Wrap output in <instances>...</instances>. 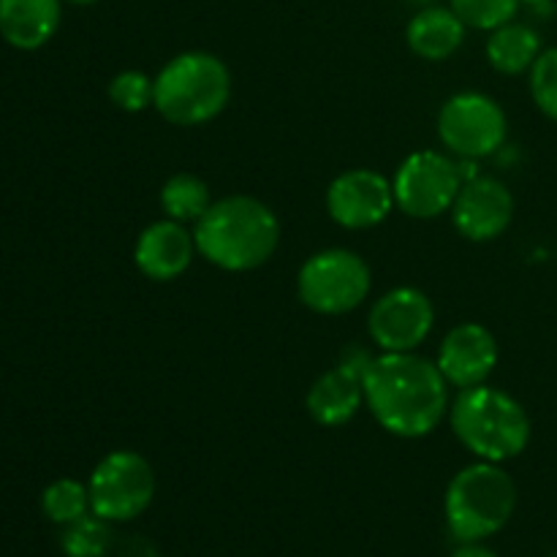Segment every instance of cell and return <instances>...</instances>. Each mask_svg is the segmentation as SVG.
Instances as JSON below:
<instances>
[{
    "instance_id": "6da1fadb",
    "label": "cell",
    "mask_w": 557,
    "mask_h": 557,
    "mask_svg": "<svg viewBox=\"0 0 557 557\" xmlns=\"http://www.w3.org/2000/svg\"><path fill=\"white\" fill-rule=\"evenodd\" d=\"M362 386L373 419L397 438H424L451 406L438 364L413 351L370 357Z\"/></svg>"
},
{
    "instance_id": "7a4b0ae2",
    "label": "cell",
    "mask_w": 557,
    "mask_h": 557,
    "mask_svg": "<svg viewBox=\"0 0 557 557\" xmlns=\"http://www.w3.org/2000/svg\"><path fill=\"white\" fill-rule=\"evenodd\" d=\"M194 239L199 256L218 270L250 272L275 256L281 223L264 201L237 194L212 201L196 221Z\"/></svg>"
},
{
    "instance_id": "3957f363",
    "label": "cell",
    "mask_w": 557,
    "mask_h": 557,
    "mask_svg": "<svg viewBox=\"0 0 557 557\" xmlns=\"http://www.w3.org/2000/svg\"><path fill=\"white\" fill-rule=\"evenodd\" d=\"M449 422L457 441L484 462L515 460L531 444V417L520 400L487 384L457 392Z\"/></svg>"
},
{
    "instance_id": "277c9868",
    "label": "cell",
    "mask_w": 557,
    "mask_h": 557,
    "mask_svg": "<svg viewBox=\"0 0 557 557\" xmlns=\"http://www.w3.org/2000/svg\"><path fill=\"white\" fill-rule=\"evenodd\" d=\"M152 82V107L172 125L210 123L232 98V74L226 63L210 52L177 54Z\"/></svg>"
},
{
    "instance_id": "5b68a950",
    "label": "cell",
    "mask_w": 557,
    "mask_h": 557,
    "mask_svg": "<svg viewBox=\"0 0 557 557\" xmlns=\"http://www.w3.org/2000/svg\"><path fill=\"white\" fill-rule=\"evenodd\" d=\"M517 509V484L500 462H473L449 482L444 515L460 544L484 542L504 531Z\"/></svg>"
},
{
    "instance_id": "8992f818",
    "label": "cell",
    "mask_w": 557,
    "mask_h": 557,
    "mask_svg": "<svg viewBox=\"0 0 557 557\" xmlns=\"http://www.w3.org/2000/svg\"><path fill=\"white\" fill-rule=\"evenodd\" d=\"M297 294L319 315L351 313L370 294L368 261L346 248L319 250L299 270Z\"/></svg>"
},
{
    "instance_id": "52a82bcc",
    "label": "cell",
    "mask_w": 557,
    "mask_h": 557,
    "mask_svg": "<svg viewBox=\"0 0 557 557\" xmlns=\"http://www.w3.org/2000/svg\"><path fill=\"white\" fill-rule=\"evenodd\" d=\"M90 511L107 522H128L145 515L156 495V473L139 451L117 449L90 473Z\"/></svg>"
},
{
    "instance_id": "ba28073f",
    "label": "cell",
    "mask_w": 557,
    "mask_h": 557,
    "mask_svg": "<svg viewBox=\"0 0 557 557\" xmlns=\"http://www.w3.org/2000/svg\"><path fill=\"white\" fill-rule=\"evenodd\" d=\"M462 188L460 166L449 156L435 150L411 152L397 166L392 190H395V207L406 215L430 221L444 212H451L457 194Z\"/></svg>"
},
{
    "instance_id": "9c48e42d",
    "label": "cell",
    "mask_w": 557,
    "mask_h": 557,
    "mask_svg": "<svg viewBox=\"0 0 557 557\" xmlns=\"http://www.w3.org/2000/svg\"><path fill=\"white\" fill-rule=\"evenodd\" d=\"M509 123L495 98L484 92H457L441 107L438 136L460 158H487L504 147Z\"/></svg>"
},
{
    "instance_id": "30bf717a",
    "label": "cell",
    "mask_w": 557,
    "mask_h": 557,
    "mask_svg": "<svg viewBox=\"0 0 557 557\" xmlns=\"http://www.w3.org/2000/svg\"><path fill=\"white\" fill-rule=\"evenodd\" d=\"M435 324V308L419 288L400 286L375 299L368 315L370 341L386 354L417 351L430 337Z\"/></svg>"
},
{
    "instance_id": "8fae6325",
    "label": "cell",
    "mask_w": 557,
    "mask_h": 557,
    "mask_svg": "<svg viewBox=\"0 0 557 557\" xmlns=\"http://www.w3.org/2000/svg\"><path fill=\"white\" fill-rule=\"evenodd\" d=\"M395 207L392 183L375 169H351L332 180L326 190V212L343 228H373Z\"/></svg>"
},
{
    "instance_id": "7c38bea8",
    "label": "cell",
    "mask_w": 557,
    "mask_h": 557,
    "mask_svg": "<svg viewBox=\"0 0 557 557\" xmlns=\"http://www.w3.org/2000/svg\"><path fill=\"white\" fill-rule=\"evenodd\" d=\"M511 218H515V196L495 177H473L462 183L451 205L455 228L471 243L498 239L511 226Z\"/></svg>"
},
{
    "instance_id": "4fadbf2b",
    "label": "cell",
    "mask_w": 557,
    "mask_h": 557,
    "mask_svg": "<svg viewBox=\"0 0 557 557\" xmlns=\"http://www.w3.org/2000/svg\"><path fill=\"white\" fill-rule=\"evenodd\" d=\"M370 357L362 351H351L337 368L326 370L313 381L305 397L310 419L321 428H343L359 413L364 403L362 373Z\"/></svg>"
},
{
    "instance_id": "5bb4252c",
    "label": "cell",
    "mask_w": 557,
    "mask_h": 557,
    "mask_svg": "<svg viewBox=\"0 0 557 557\" xmlns=\"http://www.w3.org/2000/svg\"><path fill=\"white\" fill-rule=\"evenodd\" d=\"M498 357V341H495L493 332L476 321H466L444 337L435 364H438L446 384L460 392L484 384L493 375Z\"/></svg>"
},
{
    "instance_id": "9a60e30c",
    "label": "cell",
    "mask_w": 557,
    "mask_h": 557,
    "mask_svg": "<svg viewBox=\"0 0 557 557\" xmlns=\"http://www.w3.org/2000/svg\"><path fill=\"white\" fill-rule=\"evenodd\" d=\"M196 253H199L196 250V239L185 228V223L166 218V221L150 223L139 234L134 248V261L136 270L145 277L158 283H169L188 270Z\"/></svg>"
},
{
    "instance_id": "2e32d148",
    "label": "cell",
    "mask_w": 557,
    "mask_h": 557,
    "mask_svg": "<svg viewBox=\"0 0 557 557\" xmlns=\"http://www.w3.org/2000/svg\"><path fill=\"white\" fill-rule=\"evenodd\" d=\"M60 27V0H0V36L14 49L44 47Z\"/></svg>"
},
{
    "instance_id": "e0dca14e",
    "label": "cell",
    "mask_w": 557,
    "mask_h": 557,
    "mask_svg": "<svg viewBox=\"0 0 557 557\" xmlns=\"http://www.w3.org/2000/svg\"><path fill=\"white\" fill-rule=\"evenodd\" d=\"M406 41L417 58L438 63V60L451 58L462 47L466 25H462V20L451 9L428 5V9H422L408 22Z\"/></svg>"
},
{
    "instance_id": "ac0fdd59",
    "label": "cell",
    "mask_w": 557,
    "mask_h": 557,
    "mask_svg": "<svg viewBox=\"0 0 557 557\" xmlns=\"http://www.w3.org/2000/svg\"><path fill=\"white\" fill-rule=\"evenodd\" d=\"M539 54H542V38L531 25H522V22H506L495 27L487 38V60L498 74L517 76L522 71H531Z\"/></svg>"
},
{
    "instance_id": "d6986e66",
    "label": "cell",
    "mask_w": 557,
    "mask_h": 557,
    "mask_svg": "<svg viewBox=\"0 0 557 557\" xmlns=\"http://www.w3.org/2000/svg\"><path fill=\"white\" fill-rule=\"evenodd\" d=\"M212 205L210 188L201 177L180 172L169 177L161 188V207L166 218L177 223H196Z\"/></svg>"
},
{
    "instance_id": "ffe728a7",
    "label": "cell",
    "mask_w": 557,
    "mask_h": 557,
    "mask_svg": "<svg viewBox=\"0 0 557 557\" xmlns=\"http://www.w3.org/2000/svg\"><path fill=\"white\" fill-rule=\"evenodd\" d=\"M41 509L54 525H71L90 515V490L76 479H58L41 495Z\"/></svg>"
},
{
    "instance_id": "44dd1931",
    "label": "cell",
    "mask_w": 557,
    "mask_h": 557,
    "mask_svg": "<svg viewBox=\"0 0 557 557\" xmlns=\"http://www.w3.org/2000/svg\"><path fill=\"white\" fill-rule=\"evenodd\" d=\"M112 522L101 520L98 515H85L82 520L71 522L63 528V553L69 557H103L107 555L109 544H112V531H109Z\"/></svg>"
},
{
    "instance_id": "7402d4cb",
    "label": "cell",
    "mask_w": 557,
    "mask_h": 557,
    "mask_svg": "<svg viewBox=\"0 0 557 557\" xmlns=\"http://www.w3.org/2000/svg\"><path fill=\"white\" fill-rule=\"evenodd\" d=\"M449 9L460 16L466 27L493 33L495 27L515 20L520 0H449Z\"/></svg>"
},
{
    "instance_id": "603a6c76",
    "label": "cell",
    "mask_w": 557,
    "mask_h": 557,
    "mask_svg": "<svg viewBox=\"0 0 557 557\" xmlns=\"http://www.w3.org/2000/svg\"><path fill=\"white\" fill-rule=\"evenodd\" d=\"M152 92H156V82L141 71H120L112 82H109V98L123 112H145L152 103Z\"/></svg>"
},
{
    "instance_id": "cb8c5ba5",
    "label": "cell",
    "mask_w": 557,
    "mask_h": 557,
    "mask_svg": "<svg viewBox=\"0 0 557 557\" xmlns=\"http://www.w3.org/2000/svg\"><path fill=\"white\" fill-rule=\"evenodd\" d=\"M531 96L533 103L557 123V47L542 49L531 65Z\"/></svg>"
},
{
    "instance_id": "d4e9b609",
    "label": "cell",
    "mask_w": 557,
    "mask_h": 557,
    "mask_svg": "<svg viewBox=\"0 0 557 557\" xmlns=\"http://www.w3.org/2000/svg\"><path fill=\"white\" fill-rule=\"evenodd\" d=\"M451 557H498V555H495L493 549L482 547L479 542H466V544H460L455 553H451Z\"/></svg>"
},
{
    "instance_id": "484cf974",
    "label": "cell",
    "mask_w": 557,
    "mask_h": 557,
    "mask_svg": "<svg viewBox=\"0 0 557 557\" xmlns=\"http://www.w3.org/2000/svg\"><path fill=\"white\" fill-rule=\"evenodd\" d=\"M520 3L531 5V9H544V5H549V0H520Z\"/></svg>"
},
{
    "instance_id": "4316f807",
    "label": "cell",
    "mask_w": 557,
    "mask_h": 557,
    "mask_svg": "<svg viewBox=\"0 0 557 557\" xmlns=\"http://www.w3.org/2000/svg\"><path fill=\"white\" fill-rule=\"evenodd\" d=\"M65 3H74V5H92V3H98V0H65Z\"/></svg>"
}]
</instances>
